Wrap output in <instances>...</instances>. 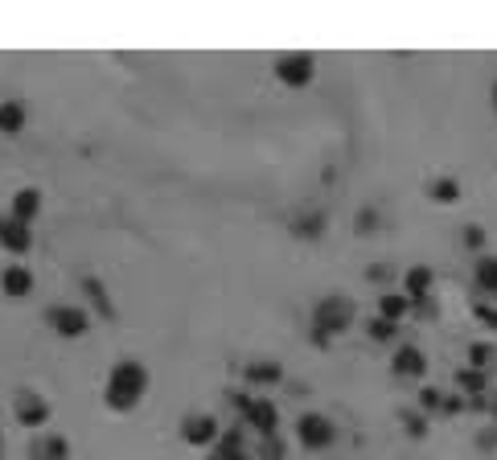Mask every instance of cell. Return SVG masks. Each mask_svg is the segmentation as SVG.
Here are the masks:
<instances>
[{"mask_svg":"<svg viewBox=\"0 0 497 460\" xmlns=\"http://www.w3.org/2000/svg\"><path fill=\"white\" fill-rule=\"evenodd\" d=\"M485 243V230L481 226H465V246H481Z\"/></svg>","mask_w":497,"mask_h":460,"instance_id":"cell-28","label":"cell"},{"mask_svg":"<svg viewBox=\"0 0 497 460\" xmlns=\"http://www.w3.org/2000/svg\"><path fill=\"white\" fill-rule=\"evenodd\" d=\"M403 284H407V300H411V304H420V300H428V288H432V271H428V268H411L407 276H403Z\"/></svg>","mask_w":497,"mask_h":460,"instance_id":"cell-15","label":"cell"},{"mask_svg":"<svg viewBox=\"0 0 497 460\" xmlns=\"http://www.w3.org/2000/svg\"><path fill=\"white\" fill-rule=\"evenodd\" d=\"M83 292H86V296H91V304H95V309L103 312V317H116V304L107 300V288H103V284H99L95 276H86V279H83Z\"/></svg>","mask_w":497,"mask_h":460,"instance_id":"cell-20","label":"cell"},{"mask_svg":"<svg viewBox=\"0 0 497 460\" xmlns=\"http://www.w3.org/2000/svg\"><path fill=\"white\" fill-rule=\"evenodd\" d=\"M349 325H354V304H349L346 296L317 300V309H313V337H317V345H329L333 337H341Z\"/></svg>","mask_w":497,"mask_h":460,"instance_id":"cell-2","label":"cell"},{"mask_svg":"<svg viewBox=\"0 0 497 460\" xmlns=\"http://www.w3.org/2000/svg\"><path fill=\"white\" fill-rule=\"evenodd\" d=\"M395 329H399V325H395V321H387V317H371V325H366V333H371L374 342H391V337H395Z\"/></svg>","mask_w":497,"mask_h":460,"instance_id":"cell-22","label":"cell"},{"mask_svg":"<svg viewBox=\"0 0 497 460\" xmlns=\"http://www.w3.org/2000/svg\"><path fill=\"white\" fill-rule=\"evenodd\" d=\"M259 460H284V440L267 436L264 444H259Z\"/></svg>","mask_w":497,"mask_h":460,"instance_id":"cell-24","label":"cell"},{"mask_svg":"<svg viewBox=\"0 0 497 460\" xmlns=\"http://www.w3.org/2000/svg\"><path fill=\"white\" fill-rule=\"evenodd\" d=\"M0 246L12 251V255H25L33 246V230L25 222H17L12 214H0Z\"/></svg>","mask_w":497,"mask_h":460,"instance_id":"cell-7","label":"cell"},{"mask_svg":"<svg viewBox=\"0 0 497 460\" xmlns=\"http://www.w3.org/2000/svg\"><path fill=\"white\" fill-rule=\"evenodd\" d=\"M210 460H251V452L243 448V432H239V428L226 432V436L210 448Z\"/></svg>","mask_w":497,"mask_h":460,"instance_id":"cell-13","label":"cell"},{"mask_svg":"<svg viewBox=\"0 0 497 460\" xmlns=\"http://www.w3.org/2000/svg\"><path fill=\"white\" fill-rule=\"evenodd\" d=\"M181 436H185V444H193V448H210V444H218V419L206 416V411H198V416H185V424H181Z\"/></svg>","mask_w":497,"mask_h":460,"instance_id":"cell-6","label":"cell"},{"mask_svg":"<svg viewBox=\"0 0 497 460\" xmlns=\"http://www.w3.org/2000/svg\"><path fill=\"white\" fill-rule=\"evenodd\" d=\"M247 383H259V386H275L280 378H284V370H280V362H251L243 370Z\"/></svg>","mask_w":497,"mask_h":460,"instance_id":"cell-18","label":"cell"},{"mask_svg":"<svg viewBox=\"0 0 497 460\" xmlns=\"http://www.w3.org/2000/svg\"><path fill=\"white\" fill-rule=\"evenodd\" d=\"M70 456V444L62 436H45L33 444V460H66Z\"/></svg>","mask_w":497,"mask_h":460,"instance_id":"cell-17","label":"cell"},{"mask_svg":"<svg viewBox=\"0 0 497 460\" xmlns=\"http://www.w3.org/2000/svg\"><path fill=\"white\" fill-rule=\"evenodd\" d=\"M493 108H497V83H493Z\"/></svg>","mask_w":497,"mask_h":460,"instance_id":"cell-32","label":"cell"},{"mask_svg":"<svg viewBox=\"0 0 497 460\" xmlns=\"http://www.w3.org/2000/svg\"><path fill=\"white\" fill-rule=\"evenodd\" d=\"M407 432H411V436L420 440L423 432H428V428H423V416H407Z\"/></svg>","mask_w":497,"mask_h":460,"instance_id":"cell-30","label":"cell"},{"mask_svg":"<svg viewBox=\"0 0 497 460\" xmlns=\"http://www.w3.org/2000/svg\"><path fill=\"white\" fill-rule=\"evenodd\" d=\"M45 321H50V329L58 333V337H66V342H75V337L86 333V312L78 309V304H53V309H45Z\"/></svg>","mask_w":497,"mask_h":460,"instance_id":"cell-4","label":"cell"},{"mask_svg":"<svg viewBox=\"0 0 497 460\" xmlns=\"http://www.w3.org/2000/svg\"><path fill=\"white\" fill-rule=\"evenodd\" d=\"M297 235L300 238H317L321 235V218H300V222H297Z\"/></svg>","mask_w":497,"mask_h":460,"instance_id":"cell-26","label":"cell"},{"mask_svg":"<svg viewBox=\"0 0 497 460\" xmlns=\"http://www.w3.org/2000/svg\"><path fill=\"white\" fill-rule=\"evenodd\" d=\"M489 411H493V416H497V395H493V399H489Z\"/></svg>","mask_w":497,"mask_h":460,"instance_id":"cell-31","label":"cell"},{"mask_svg":"<svg viewBox=\"0 0 497 460\" xmlns=\"http://www.w3.org/2000/svg\"><path fill=\"white\" fill-rule=\"evenodd\" d=\"M0 292H4V296H12V300L29 296V292H33L29 268H21V263H9V268L0 271Z\"/></svg>","mask_w":497,"mask_h":460,"instance_id":"cell-10","label":"cell"},{"mask_svg":"<svg viewBox=\"0 0 497 460\" xmlns=\"http://www.w3.org/2000/svg\"><path fill=\"white\" fill-rule=\"evenodd\" d=\"M489 345H473V350H468V362H473V370H481V366H489Z\"/></svg>","mask_w":497,"mask_h":460,"instance_id":"cell-27","label":"cell"},{"mask_svg":"<svg viewBox=\"0 0 497 460\" xmlns=\"http://www.w3.org/2000/svg\"><path fill=\"white\" fill-rule=\"evenodd\" d=\"M275 78L284 86H292V91H300V86L313 83V58L308 54H280L275 58Z\"/></svg>","mask_w":497,"mask_h":460,"instance_id":"cell-5","label":"cell"},{"mask_svg":"<svg viewBox=\"0 0 497 460\" xmlns=\"http://www.w3.org/2000/svg\"><path fill=\"white\" fill-rule=\"evenodd\" d=\"M297 436L308 452H325L329 444L338 440V428H333V419H325V416H300Z\"/></svg>","mask_w":497,"mask_h":460,"instance_id":"cell-3","label":"cell"},{"mask_svg":"<svg viewBox=\"0 0 497 460\" xmlns=\"http://www.w3.org/2000/svg\"><path fill=\"white\" fill-rule=\"evenodd\" d=\"M247 428H255L259 436H275V428H280V411H275V403L272 399H255L251 403V411H247Z\"/></svg>","mask_w":497,"mask_h":460,"instance_id":"cell-8","label":"cell"},{"mask_svg":"<svg viewBox=\"0 0 497 460\" xmlns=\"http://www.w3.org/2000/svg\"><path fill=\"white\" fill-rule=\"evenodd\" d=\"M420 403H423V411H444V403H448V395H440V391H420Z\"/></svg>","mask_w":497,"mask_h":460,"instance_id":"cell-25","label":"cell"},{"mask_svg":"<svg viewBox=\"0 0 497 460\" xmlns=\"http://www.w3.org/2000/svg\"><path fill=\"white\" fill-rule=\"evenodd\" d=\"M391 370H395L399 378H423V370H428V358H423L415 345H403V350L395 353Z\"/></svg>","mask_w":497,"mask_h":460,"instance_id":"cell-12","label":"cell"},{"mask_svg":"<svg viewBox=\"0 0 497 460\" xmlns=\"http://www.w3.org/2000/svg\"><path fill=\"white\" fill-rule=\"evenodd\" d=\"M144 391H149V370L140 362H132V358H124V362L107 375V407L111 411H132V407L144 399Z\"/></svg>","mask_w":497,"mask_h":460,"instance_id":"cell-1","label":"cell"},{"mask_svg":"<svg viewBox=\"0 0 497 460\" xmlns=\"http://www.w3.org/2000/svg\"><path fill=\"white\" fill-rule=\"evenodd\" d=\"M477 288L489 292V296H497V255L477 259Z\"/></svg>","mask_w":497,"mask_h":460,"instance_id":"cell-19","label":"cell"},{"mask_svg":"<svg viewBox=\"0 0 497 460\" xmlns=\"http://www.w3.org/2000/svg\"><path fill=\"white\" fill-rule=\"evenodd\" d=\"M456 386H460L468 399H473V395H485V375L468 366V370H460V375H456Z\"/></svg>","mask_w":497,"mask_h":460,"instance_id":"cell-21","label":"cell"},{"mask_svg":"<svg viewBox=\"0 0 497 460\" xmlns=\"http://www.w3.org/2000/svg\"><path fill=\"white\" fill-rule=\"evenodd\" d=\"M477 317H481L489 329H497V309H485V304H477Z\"/></svg>","mask_w":497,"mask_h":460,"instance_id":"cell-29","label":"cell"},{"mask_svg":"<svg viewBox=\"0 0 497 460\" xmlns=\"http://www.w3.org/2000/svg\"><path fill=\"white\" fill-rule=\"evenodd\" d=\"M9 214L17 218V222H25V226H29L33 218L42 214V193L33 190V185H25V190H17V193H12V210H9Z\"/></svg>","mask_w":497,"mask_h":460,"instance_id":"cell-11","label":"cell"},{"mask_svg":"<svg viewBox=\"0 0 497 460\" xmlns=\"http://www.w3.org/2000/svg\"><path fill=\"white\" fill-rule=\"evenodd\" d=\"M25 128V108L17 99H4L0 103V136H17Z\"/></svg>","mask_w":497,"mask_h":460,"instance_id":"cell-14","label":"cell"},{"mask_svg":"<svg viewBox=\"0 0 497 460\" xmlns=\"http://www.w3.org/2000/svg\"><path fill=\"white\" fill-rule=\"evenodd\" d=\"M432 198H436V202H444V206H452L456 198H460V185L444 177V182H436V185H432Z\"/></svg>","mask_w":497,"mask_h":460,"instance_id":"cell-23","label":"cell"},{"mask_svg":"<svg viewBox=\"0 0 497 460\" xmlns=\"http://www.w3.org/2000/svg\"><path fill=\"white\" fill-rule=\"evenodd\" d=\"M407 312H411V300L403 296V292H387V296L379 300V317H387V321H395V325H399Z\"/></svg>","mask_w":497,"mask_h":460,"instance_id":"cell-16","label":"cell"},{"mask_svg":"<svg viewBox=\"0 0 497 460\" xmlns=\"http://www.w3.org/2000/svg\"><path fill=\"white\" fill-rule=\"evenodd\" d=\"M17 419H21L25 428H42L45 419H50V403L42 395H33V391H21L17 395Z\"/></svg>","mask_w":497,"mask_h":460,"instance_id":"cell-9","label":"cell"}]
</instances>
